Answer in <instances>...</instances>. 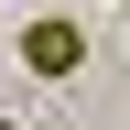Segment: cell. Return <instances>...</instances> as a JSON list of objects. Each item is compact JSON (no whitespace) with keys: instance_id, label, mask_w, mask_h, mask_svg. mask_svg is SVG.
Wrapping results in <instances>:
<instances>
[{"instance_id":"obj_1","label":"cell","mask_w":130,"mask_h":130,"mask_svg":"<svg viewBox=\"0 0 130 130\" xmlns=\"http://www.w3.org/2000/svg\"><path fill=\"white\" fill-rule=\"evenodd\" d=\"M22 65H32V76H76V65H87V32H76V22H32L22 32Z\"/></svg>"},{"instance_id":"obj_2","label":"cell","mask_w":130,"mask_h":130,"mask_svg":"<svg viewBox=\"0 0 130 130\" xmlns=\"http://www.w3.org/2000/svg\"><path fill=\"white\" fill-rule=\"evenodd\" d=\"M0 130H11V119H0Z\"/></svg>"}]
</instances>
